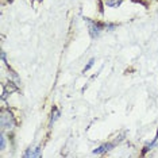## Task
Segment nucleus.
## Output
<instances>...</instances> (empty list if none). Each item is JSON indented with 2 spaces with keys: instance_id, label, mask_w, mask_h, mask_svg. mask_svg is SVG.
I'll return each instance as SVG.
<instances>
[{
  "instance_id": "obj_1",
  "label": "nucleus",
  "mask_w": 158,
  "mask_h": 158,
  "mask_svg": "<svg viewBox=\"0 0 158 158\" xmlns=\"http://www.w3.org/2000/svg\"><path fill=\"white\" fill-rule=\"evenodd\" d=\"M15 126V116L12 115L10 108H7V107L2 108V111H0V127H2V131H4L6 134H10V132L14 131Z\"/></svg>"
},
{
  "instance_id": "obj_2",
  "label": "nucleus",
  "mask_w": 158,
  "mask_h": 158,
  "mask_svg": "<svg viewBox=\"0 0 158 158\" xmlns=\"http://www.w3.org/2000/svg\"><path fill=\"white\" fill-rule=\"evenodd\" d=\"M87 22H88V26H89V34H91L92 38L99 37V35L107 28V24H102L99 22H93V20H87Z\"/></svg>"
},
{
  "instance_id": "obj_3",
  "label": "nucleus",
  "mask_w": 158,
  "mask_h": 158,
  "mask_svg": "<svg viewBox=\"0 0 158 158\" xmlns=\"http://www.w3.org/2000/svg\"><path fill=\"white\" fill-rule=\"evenodd\" d=\"M115 147V143L114 142H108V143H104V145L99 146L98 149L93 150V154H104L107 152H110V150H112Z\"/></svg>"
},
{
  "instance_id": "obj_4",
  "label": "nucleus",
  "mask_w": 158,
  "mask_h": 158,
  "mask_svg": "<svg viewBox=\"0 0 158 158\" xmlns=\"http://www.w3.org/2000/svg\"><path fill=\"white\" fill-rule=\"evenodd\" d=\"M41 147L39 146H34V147H30V149H27V152L24 153V157L27 158H33V157H41L42 156V152H41Z\"/></svg>"
},
{
  "instance_id": "obj_5",
  "label": "nucleus",
  "mask_w": 158,
  "mask_h": 158,
  "mask_svg": "<svg viewBox=\"0 0 158 158\" xmlns=\"http://www.w3.org/2000/svg\"><path fill=\"white\" fill-rule=\"evenodd\" d=\"M6 145H7V135L4 131H2V134H0V149H2V152L6 150Z\"/></svg>"
},
{
  "instance_id": "obj_6",
  "label": "nucleus",
  "mask_w": 158,
  "mask_h": 158,
  "mask_svg": "<svg viewBox=\"0 0 158 158\" xmlns=\"http://www.w3.org/2000/svg\"><path fill=\"white\" fill-rule=\"evenodd\" d=\"M58 118H60V111L57 110V108H53V111H52V118H50V124L54 123V122L58 119Z\"/></svg>"
},
{
  "instance_id": "obj_7",
  "label": "nucleus",
  "mask_w": 158,
  "mask_h": 158,
  "mask_svg": "<svg viewBox=\"0 0 158 158\" xmlns=\"http://www.w3.org/2000/svg\"><path fill=\"white\" fill-rule=\"evenodd\" d=\"M123 0H106V4L108 7H118V6H120Z\"/></svg>"
},
{
  "instance_id": "obj_8",
  "label": "nucleus",
  "mask_w": 158,
  "mask_h": 158,
  "mask_svg": "<svg viewBox=\"0 0 158 158\" xmlns=\"http://www.w3.org/2000/svg\"><path fill=\"white\" fill-rule=\"evenodd\" d=\"M93 64H95V60L92 58V60H91V61H89V62L87 64V66L84 68V72H88V70H89V69H91V68L93 66Z\"/></svg>"
}]
</instances>
